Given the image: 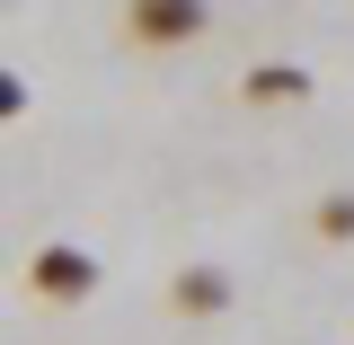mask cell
Masks as SVG:
<instances>
[{
	"label": "cell",
	"mask_w": 354,
	"mask_h": 345,
	"mask_svg": "<svg viewBox=\"0 0 354 345\" xmlns=\"http://www.w3.org/2000/svg\"><path fill=\"white\" fill-rule=\"evenodd\" d=\"M36 283L71 301V292H88V257H80V248H44V257H36Z\"/></svg>",
	"instance_id": "cell-1"
},
{
	"label": "cell",
	"mask_w": 354,
	"mask_h": 345,
	"mask_svg": "<svg viewBox=\"0 0 354 345\" xmlns=\"http://www.w3.org/2000/svg\"><path fill=\"white\" fill-rule=\"evenodd\" d=\"M142 27H151V36H186V27H195V9H142Z\"/></svg>",
	"instance_id": "cell-2"
}]
</instances>
